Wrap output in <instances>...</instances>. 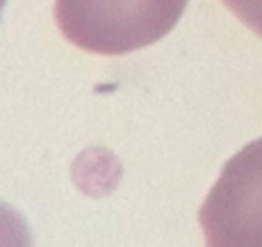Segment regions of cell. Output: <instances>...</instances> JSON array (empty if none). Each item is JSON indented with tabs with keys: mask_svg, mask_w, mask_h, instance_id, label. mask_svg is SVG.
<instances>
[{
	"mask_svg": "<svg viewBox=\"0 0 262 247\" xmlns=\"http://www.w3.org/2000/svg\"><path fill=\"white\" fill-rule=\"evenodd\" d=\"M207 245L262 247V137L225 161L201 210Z\"/></svg>",
	"mask_w": 262,
	"mask_h": 247,
	"instance_id": "obj_2",
	"label": "cell"
},
{
	"mask_svg": "<svg viewBox=\"0 0 262 247\" xmlns=\"http://www.w3.org/2000/svg\"><path fill=\"white\" fill-rule=\"evenodd\" d=\"M188 0H55L61 35L98 55H125L166 37Z\"/></svg>",
	"mask_w": 262,
	"mask_h": 247,
	"instance_id": "obj_1",
	"label": "cell"
},
{
	"mask_svg": "<svg viewBox=\"0 0 262 247\" xmlns=\"http://www.w3.org/2000/svg\"><path fill=\"white\" fill-rule=\"evenodd\" d=\"M223 4L258 37H262V0H223Z\"/></svg>",
	"mask_w": 262,
	"mask_h": 247,
	"instance_id": "obj_3",
	"label": "cell"
}]
</instances>
